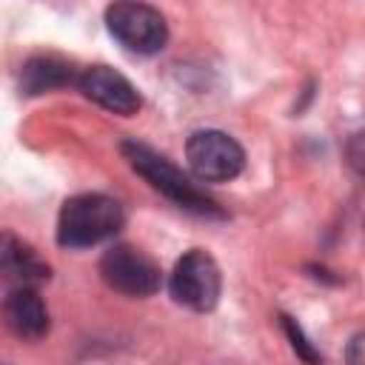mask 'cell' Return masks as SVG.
Returning <instances> with one entry per match:
<instances>
[{
    "label": "cell",
    "mask_w": 365,
    "mask_h": 365,
    "mask_svg": "<svg viewBox=\"0 0 365 365\" xmlns=\"http://www.w3.org/2000/svg\"><path fill=\"white\" fill-rule=\"evenodd\" d=\"M80 74L74 71L71 63H66L63 57H54V54H40V57H31L23 71H20V88L23 94H43V91H54V88H63L68 83H77Z\"/></svg>",
    "instance_id": "obj_10"
},
{
    "label": "cell",
    "mask_w": 365,
    "mask_h": 365,
    "mask_svg": "<svg viewBox=\"0 0 365 365\" xmlns=\"http://www.w3.org/2000/svg\"><path fill=\"white\" fill-rule=\"evenodd\" d=\"M3 317L9 331L26 342L48 334V308L34 288H11L3 299Z\"/></svg>",
    "instance_id": "obj_8"
},
{
    "label": "cell",
    "mask_w": 365,
    "mask_h": 365,
    "mask_svg": "<svg viewBox=\"0 0 365 365\" xmlns=\"http://www.w3.org/2000/svg\"><path fill=\"white\" fill-rule=\"evenodd\" d=\"M77 86H80V91L88 100H94L97 106H103V108H108L114 114L128 117V114H134L140 108L137 88L120 71H114L108 66H88V68H83Z\"/></svg>",
    "instance_id": "obj_7"
},
{
    "label": "cell",
    "mask_w": 365,
    "mask_h": 365,
    "mask_svg": "<svg viewBox=\"0 0 365 365\" xmlns=\"http://www.w3.org/2000/svg\"><path fill=\"white\" fill-rule=\"evenodd\" d=\"M111 37L134 54H157L168 40L165 17L145 3H111L106 9Z\"/></svg>",
    "instance_id": "obj_3"
},
{
    "label": "cell",
    "mask_w": 365,
    "mask_h": 365,
    "mask_svg": "<svg viewBox=\"0 0 365 365\" xmlns=\"http://www.w3.org/2000/svg\"><path fill=\"white\" fill-rule=\"evenodd\" d=\"M123 154L128 160V165L151 185L157 188L163 197H168L174 205H180L182 211L200 214V217H222V208L197 185L191 182L171 160H165L163 154H157L154 148L143 145V143H123Z\"/></svg>",
    "instance_id": "obj_1"
},
{
    "label": "cell",
    "mask_w": 365,
    "mask_h": 365,
    "mask_svg": "<svg viewBox=\"0 0 365 365\" xmlns=\"http://www.w3.org/2000/svg\"><path fill=\"white\" fill-rule=\"evenodd\" d=\"M0 271L11 282V288H34L43 279H48V265L37 257V251H31L26 242H20L11 234H3Z\"/></svg>",
    "instance_id": "obj_9"
},
{
    "label": "cell",
    "mask_w": 365,
    "mask_h": 365,
    "mask_svg": "<svg viewBox=\"0 0 365 365\" xmlns=\"http://www.w3.org/2000/svg\"><path fill=\"white\" fill-rule=\"evenodd\" d=\"M100 277L111 291H120L125 297H151L160 291L163 274L157 262L143 254L134 245H111L100 259Z\"/></svg>",
    "instance_id": "obj_6"
},
{
    "label": "cell",
    "mask_w": 365,
    "mask_h": 365,
    "mask_svg": "<svg viewBox=\"0 0 365 365\" xmlns=\"http://www.w3.org/2000/svg\"><path fill=\"white\" fill-rule=\"evenodd\" d=\"M220 288H222V277L220 268L214 262L211 254L191 248L185 251L168 279V291L174 297V302H180L182 308L191 311H211L220 299Z\"/></svg>",
    "instance_id": "obj_4"
},
{
    "label": "cell",
    "mask_w": 365,
    "mask_h": 365,
    "mask_svg": "<svg viewBox=\"0 0 365 365\" xmlns=\"http://www.w3.org/2000/svg\"><path fill=\"white\" fill-rule=\"evenodd\" d=\"M282 325H285V334H288V339H291V345H294V351L305 359V362H311V365H317V362H322V356L317 354V348L302 336V331H299V325L291 319V317H282Z\"/></svg>",
    "instance_id": "obj_11"
},
{
    "label": "cell",
    "mask_w": 365,
    "mask_h": 365,
    "mask_svg": "<svg viewBox=\"0 0 365 365\" xmlns=\"http://www.w3.org/2000/svg\"><path fill=\"white\" fill-rule=\"evenodd\" d=\"M185 157H188V165H191L194 177L202 180V182H228L245 165L242 145L231 134L217 131V128L194 131L188 137Z\"/></svg>",
    "instance_id": "obj_5"
},
{
    "label": "cell",
    "mask_w": 365,
    "mask_h": 365,
    "mask_svg": "<svg viewBox=\"0 0 365 365\" xmlns=\"http://www.w3.org/2000/svg\"><path fill=\"white\" fill-rule=\"evenodd\" d=\"M345 163L354 174L365 177V131L351 134V140L345 143Z\"/></svg>",
    "instance_id": "obj_12"
},
{
    "label": "cell",
    "mask_w": 365,
    "mask_h": 365,
    "mask_svg": "<svg viewBox=\"0 0 365 365\" xmlns=\"http://www.w3.org/2000/svg\"><path fill=\"white\" fill-rule=\"evenodd\" d=\"M123 225V205L106 194H77L63 202L57 242L63 248H91L114 237Z\"/></svg>",
    "instance_id": "obj_2"
},
{
    "label": "cell",
    "mask_w": 365,
    "mask_h": 365,
    "mask_svg": "<svg viewBox=\"0 0 365 365\" xmlns=\"http://www.w3.org/2000/svg\"><path fill=\"white\" fill-rule=\"evenodd\" d=\"M345 362L348 365H365V331L351 336V342L345 348Z\"/></svg>",
    "instance_id": "obj_13"
}]
</instances>
